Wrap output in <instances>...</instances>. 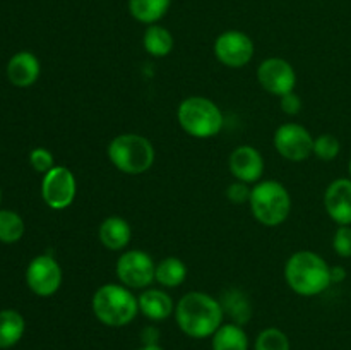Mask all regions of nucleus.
<instances>
[{"label":"nucleus","instance_id":"20e7f679","mask_svg":"<svg viewBox=\"0 0 351 350\" xmlns=\"http://www.w3.org/2000/svg\"><path fill=\"white\" fill-rule=\"evenodd\" d=\"M177 119L182 129L197 139H209L223 129V113L215 102L204 96H191L178 105Z\"/></svg>","mask_w":351,"mask_h":350},{"label":"nucleus","instance_id":"2f4dec72","mask_svg":"<svg viewBox=\"0 0 351 350\" xmlns=\"http://www.w3.org/2000/svg\"><path fill=\"white\" fill-rule=\"evenodd\" d=\"M346 278V270L343 266H331V281L332 283H339Z\"/></svg>","mask_w":351,"mask_h":350},{"label":"nucleus","instance_id":"aec40b11","mask_svg":"<svg viewBox=\"0 0 351 350\" xmlns=\"http://www.w3.org/2000/svg\"><path fill=\"white\" fill-rule=\"evenodd\" d=\"M26 323L24 318L14 309L0 311V349H10L24 335Z\"/></svg>","mask_w":351,"mask_h":350},{"label":"nucleus","instance_id":"f257e3e1","mask_svg":"<svg viewBox=\"0 0 351 350\" xmlns=\"http://www.w3.org/2000/svg\"><path fill=\"white\" fill-rule=\"evenodd\" d=\"M221 304L218 299L204 292H189L175 307V319L182 331L195 340L209 338L223 325Z\"/></svg>","mask_w":351,"mask_h":350},{"label":"nucleus","instance_id":"b1692460","mask_svg":"<svg viewBox=\"0 0 351 350\" xmlns=\"http://www.w3.org/2000/svg\"><path fill=\"white\" fill-rule=\"evenodd\" d=\"M24 235V222L16 211H0V242L14 244Z\"/></svg>","mask_w":351,"mask_h":350},{"label":"nucleus","instance_id":"2eb2a0df","mask_svg":"<svg viewBox=\"0 0 351 350\" xmlns=\"http://www.w3.org/2000/svg\"><path fill=\"white\" fill-rule=\"evenodd\" d=\"M40 60L31 51H19L7 64V78L14 86H19V88L34 84L40 78Z\"/></svg>","mask_w":351,"mask_h":350},{"label":"nucleus","instance_id":"6ab92c4d","mask_svg":"<svg viewBox=\"0 0 351 350\" xmlns=\"http://www.w3.org/2000/svg\"><path fill=\"white\" fill-rule=\"evenodd\" d=\"M211 338L213 350H249V336L245 329L235 323L221 325Z\"/></svg>","mask_w":351,"mask_h":350},{"label":"nucleus","instance_id":"5701e85b","mask_svg":"<svg viewBox=\"0 0 351 350\" xmlns=\"http://www.w3.org/2000/svg\"><path fill=\"white\" fill-rule=\"evenodd\" d=\"M187 278V266L182 259L178 257L170 256L167 259L161 261L160 264H156V273H154V280L160 285L167 288H175L180 287L182 283Z\"/></svg>","mask_w":351,"mask_h":350},{"label":"nucleus","instance_id":"bb28decb","mask_svg":"<svg viewBox=\"0 0 351 350\" xmlns=\"http://www.w3.org/2000/svg\"><path fill=\"white\" fill-rule=\"evenodd\" d=\"M29 163L38 174H47V172H50L55 167V158L45 148H36V150L29 153Z\"/></svg>","mask_w":351,"mask_h":350},{"label":"nucleus","instance_id":"1a4fd4ad","mask_svg":"<svg viewBox=\"0 0 351 350\" xmlns=\"http://www.w3.org/2000/svg\"><path fill=\"white\" fill-rule=\"evenodd\" d=\"M274 146L288 161H305L314 153V137L300 124L287 122L274 132Z\"/></svg>","mask_w":351,"mask_h":350},{"label":"nucleus","instance_id":"cd10ccee","mask_svg":"<svg viewBox=\"0 0 351 350\" xmlns=\"http://www.w3.org/2000/svg\"><path fill=\"white\" fill-rule=\"evenodd\" d=\"M332 247L341 257H351V225H339L332 237Z\"/></svg>","mask_w":351,"mask_h":350},{"label":"nucleus","instance_id":"ddd939ff","mask_svg":"<svg viewBox=\"0 0 351 350\" xmlns=\"http://www.w3.org/2000/svg\"><path fill=\"white\" fill-rule=\"evenodd\" d=\"M228 165L233 177L240 182H245V184L257 182L264 174L263 154L249 144L235 148L230 154Z\"/></svg>","mask_w":351,"mask_h":350},{"label":"nucleus","instance_id":"f03ea898","mask_svg":"<svg viewBox=\"0 0 351 350\" xmlns=\"http://www.w3.org/2000/svg\"><path fill=\"white\" fill-rule=\"evenodd\" d=\"M285 278L291 290L304 297L322 294L332 285L331 266L322 256L312 250H298L291 254L285 266Z\"/></svg>","mask_w":351,"mask_h":350},{"label":"nucleus","instance_id":"7ed1b4c3","mask_svg":"<svg viewBox=\"0 0 351 350\" xmlns=\"http://www.w3.org/2000/svg\"><path fill=\"white\" fill-rule=\"evenodd\" d=\"M91 307L99 323L110 328H122L136 319L139 302L125 285L106 283L95 292Z\"/></svg>","mask_w":351,"mask_h":350},{"label":"nucleus","instance_id":"423d86ee","mask_svg":"<svg viewBox=\"0 0 351 350\" xmlns=\"http://www.w3.org/2000/svg\"><path fill=\"white\" fill-rule=\"evenodd\" d=\"M249 202L254 218L266 226L281 225L290 216V192L278 180L257 182Z\"/></svg>","mask_w":351,"mask_h":350},{"label":"nucleus","instance_id":"9d476101","mask_svg":"<svg viewBox=\"0 0 351 350\" xmlns=\"http://www.w3.org/2000/svg\"><path fill=\"white\" fill-rule=\"evenodd\" d=\"M215 55L223 65L240 69L254 57V41L242 31L230 30L219 34L215 41Z\"/></svg>","mask_w":351,"mask_h":350},{"label":"nucleus","instance_id":"6e6552de","mask_svg":"<svg viewBox=\"0 0 351 350\" xmlns=\"http://www.w3.org/2000/svg\"><path fill=\"white\" fill-rule=\"evenodd\" d=\"M75 194H77V182L67 167H53L43 175L41 196L51 209L60 211L69 208L74 202Z\"/></svg>","mask_w":351,"mask_h":350},{"label":"nucleus","instance_id":"4be33fe9","mask_svg":"<svg viewBox=\"0 0 351 350\" xmlns=\"http://www.w3.org/2000/svg\"><path fill=\"white\" fill-rule=\"evenodd\" d=\"M143 45L144 50L153 57H167L173 50V34L160 24H151L144 31Z\"/></svg>","mask_w":351,"mask_h":350},{"label":"nucleus","instance_id":"0eeeda50","mask_svg":"<svg viewBox=\"0 0 351 350\" xmlns=\"http://www.w3.org/2000/svg\"><path fill=\"white\" fill-rule=\"evenodd\" d=\"M115 271L120 283L127 288H147L154 281L156 264L147 253L132 249L119 257Z\"/></svg>","mask_w":351,"mask_h":350},{"label":"nucleus","instance_id":"f3484780","mask_svg":"<svg viewBox=\"0 0 351 350\" xmlns=\"http://www.w3.org/2000/svg\"><path fill=\"white\" fill-rule=\"evenodd\" d=\"M132 239V229L122 216H108L99 225V240L110 250H122Z\"/></svg>","mask_w":351,"mask_h":350},{"label":"nucleus","instance_id":"9b49d317","mask_svg":"<svg viewBox=\"0 0 351 350\" xmlns=\"http://www.w3.org/2000/svg\"><path fill=\"white\" fill-rule=\"evenodd\" d=\"M26 283L33 294L40 297H50L62 285L60 264L48 254L36 256L26 270Z\"/></svg>","mask_w":351,"mask_h":350},{"label":"nucleus","instance_id":"412c9836","mask_svg":"<svg viewBox=\"0 0 351 350\" xmlns=\"http://www.w3.org/2000/svg\"><path fill=\"white\" fill-rule=\"evenodd\" d=\"M171 0H129V12L139 23L156 24L170 9Z\"/></svg>","mask_w":351,"mask_h":350},{"label":"nucleus","instance_id":"473e14b6","mask_svg":"<svg viewBox=\"0 0 351 350\" xmlns=\"http://www.w3.org/2000/svg\"><path fill=\"white\" fill-rule=\"evenodd\" d=\"M137 350H163V349H161L160 345H143L141 349H137Z\"/></svg>","mask_w":351,"mask_h":350},{"label":"nucleus","instance_id":"a211bd4d","mask_svg":"<svg viewBox=\"0 0 351 350\" xmlns=\"http://www.w3.org/2000/svg\"><path fill=\"white\" fill-rule=\"evenodd\" d=\"M219 304H221L223 312L228 314L235 325L243 326L252 316V305H250L249 297L239 288H228L223 292Z\"/></svg>","mask_w":351,"mask_h":350},{"label":"nucleus","instance_id":"7c9ffc66","mask_svg":"<svg viewBox=\"0 0 351 350\" xmlns=\"http://www.w3.org/2000/svg\"><path fill=\"white\" fill-rule=\"evenodd\" d=\"M141 340H143V345H160L158 340H160V331L154 326H146L141 333Z\"/></svg>","mask_w":351,"mask_h":350},{"label":"nucleus","instance_id":"f704fd0d","mask_svg":"<svg viewBox=\"0 0 351 350\" xmlns=\"http://www.w3.org/2000/svg\"><path fill=\"white\" fill-rule=\"evenodd\" d=\"M0 199H2V194H0Z\"/></svg>","mask_w":351,"mask_h":350},{"label":"nucleus","instance_id":"c756f323","mask_svg":"<svg viewBox=\"0 0 351 350\" xmlns=\"http://www.w3.org/2000/svg\"><path fill=\"white\" fill-rule=\"evenodd\" d=\"M281 110H283L287 115H297L302 110V100L297 93H288V95L281 96Z\"/></svg>","mask_w":351,"mask_h":350},{"label":"nucleus","instance_id":"72a5a7b5","mask_svg":"<svg viewBox=\"0 0 351 350\" xmlns=\"http://www.w3.org/2000/svg\"><path fill=\"white\" fill-rule=\"evenodd\" d=\"M348 174H350V178H351V160H350V163H348Z\"/></svg>","mask_w":351,"mask_h":350},{"label":"nucleus","instance_id":"4468645a","mask_svg":"<svg viewBox=\"0 0 351 350\" xmlns=\"http://www.w3.org/2000/svg\"><path fill=\"white\" fill-rule=\"evenodd\" d=\"M324 206L332 222L351 225V178H336L328 185Z\"/></svg>","mask_w":351,"mask_h":350},{"label":"nucleus","instance_id":"393cba45","mask_svg":"<svg viewBox=\"0 0 351 350\" xmlns=\"http://www.w3.org/2000/svg\"><path fill=\"white\" fill-rule=\"evenodd\" d=\"M254 350H290V340L280 328H266L257 335Z\"/></svg>","mask_w":351,"mask_h":350},{"label":"nucleus","instance_id":"dca6fc26","mask_svg":"<svg viewBox=\"0 0 351 350\" xmlns=\"http://www.w3.org/2000/svg\"><path fill=\"white\" fill-rule=\"evenodd\" d=\"M139 312L151 321H163L175 312V304L170 295L161 288H147L137 297Z\"/></svg>","mask_w":351,"mask_h":350},{"label":"nucleus","instance_id":"39448f33","mask_svg":"<svg viewBox=\"0 0 351 350\" xmlns=\"http://www.w3.org/2000/svg\"><path fill=\"white\" fill-rule=\"evenodd\" d=\"M106 153L113 167L127 175L144 174L154 163L153 143L141 134H120L113 137Z\"/></svg>","mask_w":351,"mask_h":350},{"label":"nucleus","instance_id":"a878e982","mask_svg":"<svg viewBox=\"0 0 351 350\" xmlns=\"http://www.w3.org/2000/svg\"><path fill=\"white\" fill-rule=\"evenodd\" d=\"M341 151L338 137L332 134H321L314 139V154L322 161H332Z\"/></svg>","mask_w":351,"mask_h":350},{"label":"nucleus","instance_id":"c85d7f7f","mask_svg":"<svg viewBox=\"0 0 351 350\" xmlns=\"http://www.w3.org/2000/svg\"><path fill=\"white\" fill-rule=\"evenodd\" d=\"M250 194H252V189L249 187V184L245 182H233L226 187V198L233 205H243V202L250 201Z\"/></svg>","mask_w":351,"mask_h":350},{"label":"nucleus","instance_id":"f8f14e48","mask_svg":"<svg viewBox=\"0 0 351 350\" xmlns=\"http://www.w3.org/2000/svg\"><path fill=\"white\" fill-rule=\"evenodd\" d=\"M257 79L267 93L280 98L293 91L297 84L295 69L291 67L290 62L280 57H271L261 62L257 69Z\"/></svg>","mask_w":351,"mask_h":350}]
</instances>
